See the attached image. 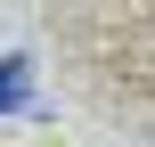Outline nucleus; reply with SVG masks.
Returning <instances> with one entry per match:
<instances>
[{
    "label": "nucleus",
    "mask_w": 155,
    "mask_h": 147,
    "mask_svg": "<svg viewBox=\"0 0 155 147\" xmlns=\"http://www.w3.org/2000/svg\"><path fill=\"white\" fill-rule=\"evenodd\" d=\"M33 98V57H0V115H16Z\"/></svg>",
    "instance_id": "1"
}]
</instances>
